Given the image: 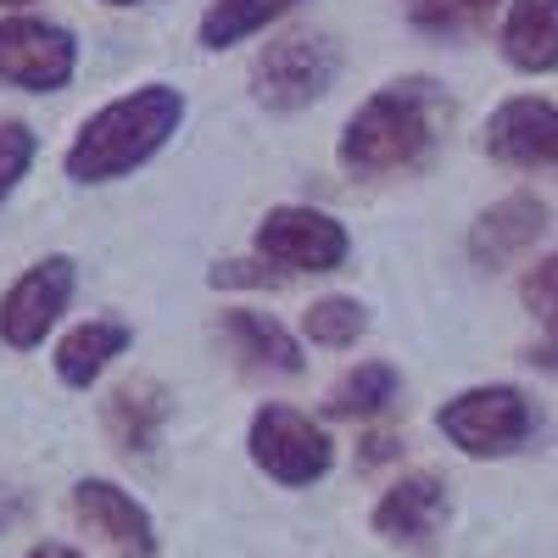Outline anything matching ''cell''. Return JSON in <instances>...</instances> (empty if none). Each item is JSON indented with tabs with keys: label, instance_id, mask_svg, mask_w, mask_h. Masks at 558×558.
<instances>
[{
	"label": "cell",
	"instance_id": "6da1fadb",
	"mask_svg": "<svg viewBox=\"0 0 558 558\" xmlns=\"http://www.w3.org/2000/svg\"><path fill=\"white\" fill-rule=\"evenodd\" d=\"M452 118V101L436 78H397L375 89L341 129V168L357 179H386V173H413L425 168L436 140Z\"/></svg>",
	"mask_w": 558,
	"mask_h": 558
},
{
	"label": "cell",
	"instance_id": "7a4b0ae2",
	"mask_svg": "<svg viewBox=\"0 0 558 558\" xmlns=\"http://www.w3.org/2000/svg\"><path fill=\"white\" fill-rule=\"evenodd\" d=\"M184 123V96L173 84H146L134 89V96L101 107L96 118H89L73 146H68V173L78 184H107V179H123L134 173L140 162H151L168 134Z\"/></svg>",
	"mask_w": 558,
	"mask_h": 558
},
{
	"label": "cell",
	"instance_id": "3957f363",
	"mask_svg": "<svg viewBox=\"0 0 558 558\" xmlns=\"http://www.w3.org/2000/svg\"><path fill=\"white\" fill-rule=\"evenodd\" d=\"M341 73V51L324 34H286L268 39L252 62V96L268 112H302L318 96H330Z\"/></svg>",
	"mask_w": 558,
	"mask_h": 558
},
{
	"label": "cell",
	"instance_id": "277c9868",
	"mask_svg": "<svg viewBox=\"0 0 558 558\" xmlns=\"http://www.w3.org/2000/svg\"><path fill=\"white\" fill-rule=\"evenodd\" d=\"M246 447H252V463L279 486H313L336 463V441L324 436V425H313L307 413H296L286 402H263L252 413Z\"/></svg>",
	"mask_w": 558,
	"mask_h": 558
},
{
	"label": "cell",
	"instance_id": "5b68a950",
	"mask_svg": "<svg viewBox=\"0 0 558 558\" xmlns=\"http://www.w3.org/2000/svg\"><path fill=\"white\" fill-rule=\"evenodd\" d=\"M441 436L470 452V458H508L514 447H525V436L536 430V413L525 402V391L514 386H470L458 391L441 413H436Z\"/></svg>",
	"mask_w": 558,
	"mask_h": 558
},
{
	"label": "cell",
	"instance_id": "8992f818",
	"mask_svg": "<svg viewBox=\"0 0 558 558\" xmlns=\"http://www.w3.org/2000/svg\"><path fill=\"white\" fill-rule=\"evenodd\" d=\"M257 252H263V263L286 268V274H330V268L347 263L352 241H347V229L318 207H274L257 223Z\"/></svg>",
	"mask_w": 558,
	"mask_h": 558
},
{
	"label": "cell",
	"instance_id": "52a82bcc",
	"mask_svg": "<svg viewBox=\"0 0 558 558\" xmlns=\"http://www.w3.org/2000/svg\"><path fill=\"white\" fill-rule=\"evenodd\" d=\"M78 68V45L62 23L45 17H0V78L17 89H62Z\"/></svg>",
	"mask_w": 558,
	"mask_h": 558
},
{
	"label": "cell",
	"instance_id": "ba28073f",
	"mask_svg": "<svg viewBox=\"0 0 558 558\" xmlns=\"http://www.w3.org/2000/svg\"><path fill=\"white\" fill-rule=\"evenodd\" d=\"M68 508H73V520L89 536H101V547L112 558H157V525H151V514L118 481H101V475L73 481Z\"/></svg>",
	"mask_w": 558,
	"mask_h": 558
},
{
	"label": "cell",
	"instance_id": "9c48e42d",
	"mask_svg": "<svg viewBox=\"0 0 558 558\" xmlns=\"http://www.w3.org/2000/svg\"><path fill=\"white\" fill-rule=\"evenodd\" d=\"M68 302H73V257H45V263H34L17 286L0 296V336H7L12 347H39L45 341V330L68 313Z\"/></svg>",
	"mask_w": 558,
	"mask_h": 558
},
{
	"label": "cell",
	"instance_id": "30bf717a",
	"mask_svg": "<svg viewBox=\"0 0 558 558\" xmlns=\"http://www.w3.org/2000/svg\"><path fill=\"white\" fill-rule=\"evenodd\" d=\"M486 151L508 168H558V107L536 96L502 101L486 123Z\"/></svg>",
	"mask_w": 558,
	"mask_h": 558
},
{
	"label": "cell",
	"instance_id": "8fae6325",
	"mask_svg": "<svg viewBox=\"0 0 558 558\" xmlns=\"http://www.w3.org/2000/svg\"><path fill=\"white\" fill-rule=\"evenodd\" d=\"M380 542H397V547H425L441 525H447V481L430 475V470H413L402 475L391 492H380L375 514H368Z\"/></svg>",
	"mask_w": 558,
	"mask_h": 558
},
{
	"label": "cell",
	"instance_id": "7c38bea8",
	"mask_svg": "<svg viewBox=\"0 0 558 558\" xmlns=\"http://www.w3.org/2000/svg\"><path fill=\"white\" fill-rule=\"evenodd\" d=\"M168 418H173V397L162 380L151 375H134V380H118L101 402V430L112 436L118 452L140 458V452H151L168 430Z\"/></svg>",
	"mask_w": 558,
	"mask_h": 558
},
{
	"label": "cell",
	"instance_id": "4fadbf2b",
	"mask_svg": "<svg viewBox=\"0 0 558 558\" xmlns=\"http://www.w3.org/2000/svg\"><path fill=\"white\" fill-rule=\"evenodd\" d=\"M218 336L223 347L241 357L246 375H302V347L279 318L252 313V307H229L218 318Z\"/></svg>",
	"mask_w": 558,
	"mask_h": 558
},
{
	"label": "cell",
	"instance_id": "5bb4252c",
	"mask_svg": "<svg viewBox=\"0 0 558 558\" xmlns=\"http://www.w3.org/2000/svg\"><path fill=\"white\" fill-rule=\"evenodd\" d=\"M547 229V207L536 196H508L497 207H486L470 229V257L481 268H502V263H514L520 252L536 246V235Z\"/></svg>",
	"mask_w": 558,
	"mask_h": 558
},
{
	"label": "cell",
	"instance_id": "9a60e30c",
	"mask_svg": "<svg viewBox=\"0 0 558 558\" xmlns=\"http://www.w3.org/2000/svg\"><path fill=\"white\" fill-rule=\"evenodd\" d=\"M502 57L520 73H558V0H514L508 7Z\"/></svg>",
	"mask_w": 558,
	"mask_h": 558
},
{
	"label": "cell",
	"instance_id": "2e32d148",
	"mask_svg": "<svg viewBox=\"0 0 558 558\" xmlns=\"http://www.w3.org/2000/svg\"><path fill=\"white\" fill-rule=\"evenodd\" d=\"M129 341H134L129 324H118V318H84L78 330H68L62 347H57V375L68 386H89L112 357L129 352Z\"/></svg>",
	"mask_w": 558,
	"mask_h": 558
},
{
	"label": "cell",
	"instance_id": "e0dca14e",
	"mask_svg": "<svg viewBox=\"0 0 558 558\" xmlns=\"http://www.w3.org/2000/svg\"><path fill=\"white\" fill-rule=\"evenodd\" d=\"M397 391H402V375L391 363H357V368H347V375L330 386V397H324V413L330 418H375V413H386L391 402H397Z\"/></svg>",
	"mask_w": 558,
	"mask_h": 558
},
{
	"label": "cell",
	"instance_id": "ac0fdd59",
	"mask_svg": "<svg viewBox=\"0 0 558 558\" xmlns=\"http://www.w3.org/2000/svg\"><path fill=\"white\" fill-rule=\"evenodd\" d=\"M296 0H213L202 17V45L207 51H223V45H241L246 34L268 28L279 12H291Z\"/></svg>",
	"mask_w": 558,
	"mask_h": 558
},
{
	"label": "cell",
	"instance_id": "d6986e66",
	"mask_svg": "<svg viewBox=\"0 0 558 558\" xmlns=\"http://www.w3.org/2000/svg\"><path fill=\"white\" fill-rule=\"evenodd\" d=\"M302 330L313 347H357V336L368 330V307L357 296H318L302 313Z\"/></svg>",
	"mask_w": 558,
	"mask_h": 558
},
{
	"label": "cell",
	"instance_id": "ffe728a7",
	"mask_svg": "<svg viewBox=\"0 0 558 558\" xmlns=\"http://www.w3.org/2000/svg\"><path fill=\"white\" fill-rule=\"evenodd\" d=\"M492 7L497 0H408V17H413V28H425V34H458V28L481 23Z\"/></svg>",
	"mask_w": 558,
	"mask_h": 558
},
{
	"label": "cell",
	"instance_id": "44dd1931",
	"mask_svg": "<svg viewBox=\"0 0 558 558\" xmlns=\"http://www.w3.org/2000/svg\"><path fill=\"white\" fill-rule=\"evenodd\" d=\"M34 162V129L28 123H0V202L12 196V184Z\"/></svg>",
	"mask_w": 558,
	"mask_h": 558
},
{
	"label": "cell",
	"instance_id": "7402d4cb",
	"mask_svg": "<svg viewBox=\"0 0 558 558\" xmlns=\"http://www.w3.org/2000/svg\"><path fill=\"white\" fill-rule=\"evenodd\" d=\"M520 296H525V307H531L542 324H553V330H558V252H553V257H542V263L525 274Z\"/></svg>",
	"mask_w": 558,
	"mask_h": 558
},
{
	"label": "cell",
	"instance_id": "603a6c76",
	"mask_svg": "<svg viewBox=\"0 0 558 558\" xmlns=\"http://www.w3.org/2000/svg\"><path fill=\"white\" fill-rule=\"evenodd\" d=\"M268 263H223L213 268V286H268Z\"/></svg>",
	"mask_w": 558,
	"mask_h": 558
},
{
	"label": "cell",
	"instance_id": "cb8c5ba5",
	"mask_svg": "<svg viewBox=\"0 0 558 558\" xmlns=\"http://www.w3.org/2000/svg\"><path fill=\"white\" fill-rule=\"evenodd\" d=\"M23 514H28V502H23V497H17L12 486H0V531H12V525H17Z\"/></svg>",
	"mask_w": 558,
	"mask_h": 558
},
{
	"label": "cell",
	"instance_id": "d4e9b609",
	"mask_svg": "<svg viewBox=\"0 0 558 558\" xmlns=\"http://www.w3.org/2000/svg\"><path fill=\"white\" fill-rule=\"evenodd\" d=\"M23 558H78V553H73L68 542H39V547H28Z\"/></svg>",
	"mask_w": 558,
	"mask_h": 558
},
{
	"label": "cell",
	"instance_id": "484cf974",
	"mask_svg": "<svg viewBox=\"0 0 558 558\" xmlns=\"http://www.w3.org/2000/svg\"><path fill=\"white\" fill-rule=\"evenodd\" d=\"M391 436H368V452H363V463H380V458H391Z\"/></svg>",
	"mask_w": 558,
	"mask_h": 558
},
{
	"label": "cell",
	"instance_id": "4316f807",
	"mask_svg": "<svg viewBox=\"0 0 558 558\" xmlns=\"http://www.w3.org/2000/svg\"><path fill=\"white\" fill-rule=\"evenodd\" d=\"M536 363H547V368H558V330H553V336H547V341L536 347Z\"/></svg>",
	"mask_w": 558,
	"mask_h": 558
},
{
	"label": "cell",
	"instance_id": "83f0119b",
	"mask_svg": "<svg viewBox=\"0 0 558 558\" xmlns=\"http://www.w3.org/2000/svg\"><path fill=\"white\" fill-rule=\"evenodd\" d=\"M107 7H140V0H107Z\"/></svg>",
	"mask_w": 558,
	"mask_h": 558
},
{
	"label": "cell",
	"instance_id": "f1b7e54d",
	"mask_svg": "<svg viewBox=\"0 0 558 558\" xmlns=\"http://www.w3.org/2000/svg\"><path fill=\"white\" fill-rule=\"evenodd\" d=\"M0 7H28V0H0Z\"/></svg>",
	"mask_w": 558,
	"mask_h": 558
}]
</instances>
